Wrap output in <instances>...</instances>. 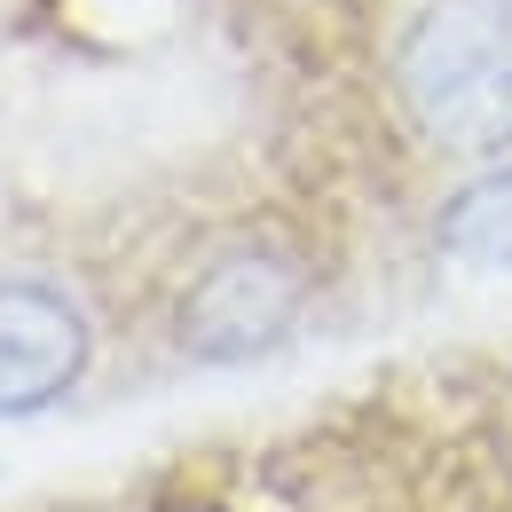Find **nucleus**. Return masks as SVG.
Segmentation results:
<instances>
[{
  "instance_id": "nucleus-3",
  "label": "nucleus",
  "mask_w": 512,
  "mask_h": 512,
  "mask_svg": "<svg viewBox=\"0 0 512 512\" xmlns=\"http://www.w3.org/2000/svg\"><path fill=\"white\" fill-rule=\"evenodd\" d=\"M87 363V323L48 284H0V418L56 402Z\"/></svg>"
},
{
  "instance_id": "nucleus-1",
  "label": "nucleus",
  "mask_w": 512,
  "mask_h": 512,
  "mask_svg": "<svg viewBox=\"0 0 512 512\" xmlns=\"http://www.w3.org/2000/svg\"><path fill=\"white\" fill-rule=\"evenodd\" d=\"M402 111L442 150H512V0H434L394 56Z\"/></svg>"
},
{
  "instance_id": "nucleus-4",
  "label": "nucleus",
  "mask_w": 512,
  "mask_h": 512,
  "mask_svg": "<svg viewBox=\"0 0 512 512\" xmlns=\"http://www.w3.org/2000/svg\"><path fill=\"white\" fill-rule=\"evenodd\" d=\"M442 245L465 268H497L505 276L512 268V174H489V182H473L465 197H449Z\"/></svg>"
},
{
  "instance_id": "nucleus-2",
  "label": "nucleus",
  "mask_w": 512,
  "mask_h": 512,
  "mask_svg": "<svg viewBox=\"0 0 512 512\" xmlns=\"http://www.w3.org/2000/svg\"><path fill=\"white\" fill-rule=\"evenodd\" d=\"M292 308H300V276L276 253H229L221 268H205L197 292L182 300V339H190V355L237 363V355L276 347Z\"/></svg>"
}]
</instances>
